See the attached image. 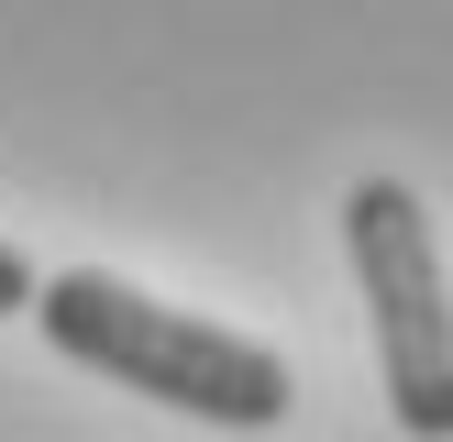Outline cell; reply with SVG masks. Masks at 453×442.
Returning a JSON list of instances; mask_svg holds the SVG:
<instances>
[{
    "mask_svg": "<svg viewBox=\"0 0 453 442\" xmlns=\"http://www.w3.org/2000/svg\"><path fill=\"white\" fill-rule=\"evenodd\" d=\"M34 332L66 365L111 376V387L155 398V409H188V420H211V431H277L288 398H299L288 365H277V343L221 332V321H199V309H166L133 277H100V265L44 277L34 287Z\"/></svg>",
    "mask_w": 453,
    "mask_h": 442,
    "instance_id": "6da1fadb",
    "label": "cell"
},
{
    "mask_svg": "<svg viewBox=\"0 0 453 442\" xmlns=\"http://www.w3.org/2000/svg\"><path fill=\"white\" fill-rule=\"evenodd\" d=\"M34 255H22V243H0V321H12V309H34Z\"/></svg>",
    "mask_w": 453,
    "mask_h": 442,
    "instance_id": "3957f363",
    "label": "cell"
},
{
    "mask_svg": "<svg viewBox=\"0 0 453 442\" xmlns=\"http://www.w3.org/2000/svg\"><path fill=\"white\" fill-rule=\"evenodd\" d=\"M343 255L376 309V365H388L398 431L453 442V287H442V243H432V210H420L410 177H354L343 188Z\"/></svg>",
    "mask_w": 453,
    "mask_h": 442,
    "instance_id": "7a4b0ae2",
    "label": "cell"
}]
</instances>
